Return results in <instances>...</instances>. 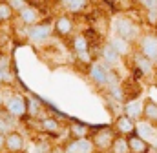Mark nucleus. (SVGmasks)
I'll return each instance as SVG.
<instances>
[{
    "label": "nucleus",
    "mask_w": 157,
    "mask_h": 153,
    "mask_svg": "<svg viewBox=\"0 0 157 153\" xmlns=\"http://www.w3.org/2000/svg\"><path fill=\"white\" fill-rule=\"evenodd\" d=\"M7 4H9V7L15 11V15H18L29 2H26V0H7Z\"/></svg>",
    "instance_id": "28"
},
{
    "label": "nucleus",
    "mask_w": 157,
    "mask_h": 153,
    "mask_svg": "<svg viewBox=\"0 0 157 153\" xmlns=\"http://www.w3.org/2000/svg\"><path fill=\"white\" fill-rule=\"evenodd\" d=\"M42 102L35 100V99H28V117H39Z\"/></svg>",
    "instance_id": "26"
},
{
    "label": "nucleus",
    "mask_w": 157,
    "mask_h": 153,
    "mask_svg": "<svg viewBox=\"0 0 157 153\" xmlns=\"http://www.w3.org/2000/svg\"><path fill=\"white\" fill-rule=\"evenodd\" d=\"M155 78H157V64H155Z\"/></svg>",
    "instance_id": "35"
},
{
    "label": "nucleus",
    "mask_w": 157,
    "mask_h": 153,
    "mask_svg": "<svg viewBox=\"0 0 157 153\" xmlns=\"http://www.w3.org/2000/svg\"><path fill=\"white\" fill-rule=\"evenodd\" d=\"M68 131H70V139H86V137H90L88 135V126L82 124V122H71L68 126Z\"/></svg>",
    "instance_id": "22"
},
{
    "label": "nucleus",
    "mask_w": 157,
    "mask_h": 153,
    "mask_svg": "<svg viewBox=\"0 0 157 153\" xmlns=\"http://www.w3.org/2000/svg\"><path fill=\"white\" fill-rule=\"evenodd\" d=\"M135 135L141 137L143 140H146L152 148L157 150V128L155 126H152L146 120H139L137 126H135Z\"/></svg>",
    "instance_id": "13"
},
{
    "label": "nucleus",
    "mask_w": 157,
    "mask_h": 153,
    "mask_svg": "<svg viewBox=\"0 0 157 153\" xmlns=\"http://www.w3.org/2000/svg\"><path fill=\"white\" fill-rule=\"evenodd\" d=\"M128 146H130V153H154V151H157L155 148H152L146 140H143L137 135L128 137Z\"/></svg>",
    "instance_id": "19"
},
{
    "label": "nucleus",
    "mask_w": 157,
    "mask_h": 153,
    "mask_svg": "<svg viewBox=\"0 0 157 153\" xmlns=\"http://www.w3.org/2000/svg\"><path fill=\"white\" fill-rule=\"evenodd\" d=\"M4 111L9 115V117H13L15 120L26 117V115H28V99H26L24 95H18V93L7 95Z\"/></svg>",
    "instance_id": "6"
},
{
    "label": "nucleus",
    "mask_w": 157,
    "mask_h": 153,
    "mask_svg": "<svg viewBox=\"0 0 157 153\" xmlns=\"http://www.w3.org/2000/svg\"><path fill=\"white\" fill-rule=\"evenodd\" d=\"M90 139H91V142L95 146V151L104 153V151H110L113 140L117 139V133H115V129L112 126H104V128L97 129L93 135H90Z\"/></svg>",
    "instance_id": "5"
},
{
    "label": "nucleus",
    "mask_w": 157,
    "mask_h": 153,
    "mask_svg": "<svg viewBox=\"0 0 157 153\" xmlns=\"http://www.w3.org/2000/svg\"><path fill=\"white\" fill-rule=\"evenodd\" d=\"M135 126H137V122H133L124 113H119L115 117V120H113V124H112V128L115 129V133L119 137H132V135H135Z\"/></svg>",
    "instance_id": "11"
},
{
    "label": "nucleus",
    "mask_w": 157,
    "mask_h": 153,
    "mask_svg": "<svg viewBox=\"0 0 157 153\" xmlns=\"http://www.w3.org/2000/svg\"><path fill=\"white\" fill-rule=\"evenodd\" d=\"M53 35L59 38H68L75 35V18L73 15L60 13L53 18Z\"/></svg>",
    "instance_id": "7"
},
{
    "label": "nucleus",
    "mask_w": 157,
    "mask_h": 153,
    "mask_svg": "<svg viewBox=\"0 0 157 153\" xmlns=\"http://www.w3.org/2000/svg\"><path fill=\"white\" fill-rule=\"evenodd\" d=\"M62 150H64V153H97L90 137H86V139H66V142L62 144Z\"/></svg>",
    "instance_id": "10"
},
{
    "label": "nucleus",
    "mask_w": 157,
    "mask_h": 153,
    "mask_svg": "<svg viewBox=\"0 0 157 153\" xmlns=\"http://www.w3.org/2000/svg\"><path fill=\"white\" fill-rule=\"evenodd\" d=\"M135 6H139L143 11H157V0H141L135 2Z\"/></svg>",
    "instance_id": "27"
},
{
    "label": "nucleus",
    "mask_w": 157,
    "mask_h": 153,
    "mask_svg": "<svg viewBox=\"0 0 157 153\" xmlns=\"http://www.w3.org/2000/svg\"><path fill=\"white\" fill-rule=\"evenodd\" d=\"M11 131H15V118L9 117V115L2 110L0 111V133L2 135H7Z\"/></svg>",
    "instance_id": "23"
},
{
    "label": "nucleus",
    "mask_w": 157,
    "mask_h": 153,
    "mask_svg": "<svg viewBox=\"0 0 157 153\" xmlns=\"http://www.w3.org/2000/svg\"><path fill=\"white\" fill-rule=\"evenodd\" d=\"M9 68H11V58H9V55H7V53H0V69L9 73Z\"/></svg>",
    "instance_id": "29"
},
{
    "label": "nucleus",
    "mask_w": 157,
    "mask_h": 153,
    "mask_svg": "<svg viewBox=\"0 0 157 153\" xmlns=\"http://www.w3.org/2000/svg\"><path fill=\"white\" fill-rule=\"evenodd\" d=\"M135 51L157 64V29L143 31L141 38L135 44Z\"/></svg>",
    "instance_id": "3"
},
{
    "label": "nucleus",
    "mask_w": 157,
    "mask_h": 153,
    "mask_svg": "<svg viewBox=\"0 0 157 153\" xmlns=\"http://www.w3.org/2000/svg\"><path fill=\"white\" fill-rule=\"evenodd\" d=\"M99 60H102L108 68H112V69H115L119 64H122V57L119 55L117 51L104 40L102 44H101V51H99Z\"/></svg>",
    "instance_id": "12"
},
{
    "label": "nucleus",
    "mask_w": 157,
    "mask_h": 153,
    "mask_svg": "<svg viewBox=\"0 0 157 153\" xmlns=\"http://www.w3.org/2000/svg\"><path fill=\"white\" fill-rule=\"evenodd\" d=\"M24 33H26V38L33 46H46L51 40V37H53V22L42 20L37 26L24 28Z\"/></svg>",
    "instance_id": "2"
},
{
    "label": "nucleus",
    "mask_w": 157,
    "mask_h": 153,
    "mask_svg": "<svg viewBox=\"0 0 157 153\" xmlns=\"http://www.w3.org/2000/svg\"><path fill=\"white\" fill-rule=\"evenodd\" d=\"M6 151V135L0 133V153Z\"/></svg>",
    "instance_id": "32"
},
{
    "label": "nucleus",
    "mask_w": 157,
    "mask_h": 153,
    "mask_svg": "<svg viewBox=\"0 0 157 153\" xmlns=\"http://www.w3.org/2000/svg\"><path fill=\"white\" fill-rule=\"evenodd\" d=\"M110 35L124 38L135 46L137 40L143 35V28H141V22L137 18H133L130 13L124 11V13H117L110 20Z\"/></svg>",
    "instance_id": "1"
},
{
    "label": "nucleus",
    "mask_w": 157,
    "mask_h": 153,
    "mask_svg": "<svg viewBox=\"0 0 157 153\" xmlns=\"http://www.w3.org/2000/svg\"><path fill=\"white\" fill-rule=\"evenodd\" d=\"M6 99H7V95H6V91L0 88V111H2L4 106H6Z\"/></svg>",
    "instance_id": "31"
},
{
    "label": "nucleus",
    "mask_w": 157,
    "mask_h": 153,
    "mask_svg": "<svg viewBox=\"0 0 157 153\" xmlns=\"http://www.w3.org/2000/svg\"><path fill=\"white\" fill-rule=\"evenodd\" d=\"M88 6H90V2H86V0H60L59 2V7L68 15L82 13L84 9H88Z\"/></svg>",
    "instance_id": "18"
},
{
    "label": "nucleus",
    "mask_w": 157,
    "mask_h": 153,
    "mask_svg": "<svg viewBox=\"0 0 157 153\" xmlns=\"http://www.w3.org/2000/svg\"><path fill=\"white\" fill-rule=\"evenodd\" d=\"M9 82H11V76H9V73L0 69V88H2L4 84H9Z\"/></svg>",
    "instance_id": "30"
},
{
    "label": "nucleus",
    "mask_w": 157,
    "mask_h": 153,
    "mask_svg": "<svg viewBox=\"0 0 157 153\" xmlns=\"http://www.w3.org/2000/svg\"><path fill=\"white\" fill-rule=\"evenodd\" d=\"M15 18H17V15H15V11L9 7L7 0H6V2L0 0V24H9V22H13Z\"/></svg>",
    "instance_id": "24"
},
{
    "label": "nucleus",
    "mask_w": 157,
    "mask_h": 153,
    "mask_svg": "<svg viewBox=\"0 0 157 153\" xmlns=\"http://www.w3.org/2000/svg\"><path fill=\"white\" fill-rule=\"evenodd\" d=\"M154 88L157 89V78H154Z\"/></svg>",
    "instance_id": "34"
},
{
    "label": "nucleus",
    "mask_w": 157,
    "mask_h": 153,
    "mask_svg": "<svg viewBox=\"0 0 157 153\" xmlns=\"http://www.w3.org/2000/svg\"><path fill=\"white\" fill-rule=\"evenodd\" d=\"M26 150V137L18 129L6 135V151L7 153H22Z\"/></svg>",
    "instance_id": "15"
},
{
    "label": "nucleus",
    "mask_w": 157,
    "mask_h": 153,
    "mask_svg": "<svg viewBox=\"0 0 157 153\" xmlns=\"http://www.w3.org/2000/svg\"><path fill=\"white\" fill-rule=\"evenodd\" d=\"M130 58H132V68H133V71H135L137 76H144V78L155 76V62L148 60L146 57L139 55L137 51H135Z\"/></svg>",
    "instance_id": "8"
},
{
    "label": "nucleus",
    "mask_w": 157,
    "mask_h": 153,
    "mask_svg": "<svg viewBox=\"0 0 157 153\" xmlns=\"http://www.w3.org/2000/svg\"><path fill=\"white\" fill-rule=\"evenodd\" d=\"M62 129V120L57 117H42L40 118V131L42 133H59Z\"/></svg>",
    "instance_id": "21"
},
{
    "label": "nucleus",
    "mask_w": 157,
    "mask_h": 153,
    "mask_svg": "<svg viewBox=\"0 0 157 153\" xmlns=\"http://www.w3.org/2000/svg\"><path fill=\"white\" fill-rule=\"evenodd\" d=\"M106 42L117 51L119 55L126 60V58H130L133 53H135V46L133 44H130L128 40H124V38H121V37H115V35H108L106 37Z\"/></svg>",
    "instance_id": "14"
},
{
    "label": "nucleus",
    "mask_w": 157,
    "mask_h": 153,
    "mask_svg": "<svg viewBox=\"0 0 157 153\" xmlns=\"http://www.w3.org/2000/svg\"><path fill=\"white\" fill-rule=\"evenodd\" d=\"M143 110H144V100L143 99H133V100H126L122 104V113L130 117L133 122L143 120Z\"/></svg>",
    "instance_id": "16"
},
{
    "label": "nucleus",
    "mask_w": 157,
    "mask_h": 153,
    "mask_svg": "<svg viewBox=\"0 0 157 153\" xmlns=\"http://www.w3.org/2000/svg\"><path fill=\"white\" fill-rule=\"evenodd\" d=\"M51 153H64V150H62V146H53Z\"/></svg>",
    "instance_id": "33"
},
{
    "label": "nucleus",
    "mask_w": 157,
    "mask_h": 153,
    "mask_svg": "<svg viewBox=\"0 0 157 153\" xmlns=\"http://www.w3.org/2000/svg\"><path fill=\"white\" fill-rule=\"evenodd\" d=\"M108 153H130V146H128V137H119L113 140L112 148Z\"/></svg>",
    "instance_id": "25"
},
{
    "label": "nucleus",
    "mask_w": 157,
    "mask_h": 153,
    "mask_svg": "<svg viewBox=\"0 0 157 153\" xmlns=\"http://www.w3.org/2000/svg\"><path fill=\"white\" fill-rule=\"evenodd\" d=\"M143 120L150 122L152 126H155V128H157V100H154L152 97H146V99H144Z\"/></svg>",
    "instance_id": "20"
},
{
    "label": "nucleus",
    "mask_w": 157,
    "mask_h": 153,
    "mask_svg": "<svg viewBox=\"0 0 157 153\" xmlns=\"http://www.w3.org/2000/svg\"><path fill=\"white\" fill-rule=\"evenodd\" d=\"M17 20H18V24L24 26V28L37 26V24L42 22V11H40V7H37V6L28 4V6L17 15Z\"/></svg>",
    "instance_id": "9"
},
{
    "label": "nucleus",
    "mask_w": 157,
    "mask_h": 153,
    "mask_svg": "<svg viewBox=\"0 0 157 153\" xmlns=\"http://www.w3.org/2000/svg\"><path fill=\"white\" fill-rule=\"evenodd\" d=\"M70 46H71V51L75 53V57L84 55V53H91V42L86 33H75L70 38Z\"/></svg>",
    "instance_id": "17"
},
{
    "label": "nucleus",
    "mask_w": 157,
    "mask_h": 153,
    "mask_svg": "<svg viewBox=\"0 0 157 153\" xmlns=\"http://www.w3.org/2000/svg\"><path fill=\"white\" fill-rule=\"evenodd\" d=\"M110 73H112V68H108L102 60L95 58L90 66H88V78L90 82L99 88V89H106L108 88V82H110Z\"/></svg>",
    "instance_id": "4"
}]
</instances>
